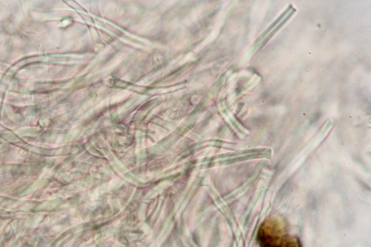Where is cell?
<instances>
[{
    "instance_id": "1",
    "label": "cell",
    "mask_w": 371,
    "mask_h": 247,
    "mask_svg": "<svg viewBox=\"0 0 371 247\" xmlns=\"http://www.w3.org/2000/svg\"><path fill=\"white\" fill-rule=\"evenodd\" d=\"M257 241L259 247H302L299 238L290 235L285 223L277 218L266 219L261 223Z\"/></svg>"
}]
</instances>
